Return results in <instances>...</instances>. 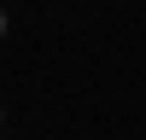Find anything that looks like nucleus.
<instances>
[{
    "instance_id": "1",
    "label": "nucleus",
    "mask_w": 146,
    "mask_h": 140,
    "mask_svg": "<svg viewBox=\"0 0 146 140\" xmlns=\"http://www.w3.org/2000/svg\"><path fill=\"white\" fill-rule=\"evenodd\" d=\"M0 35H6V12H0Z\"/></svg>"
}]
</instances>
